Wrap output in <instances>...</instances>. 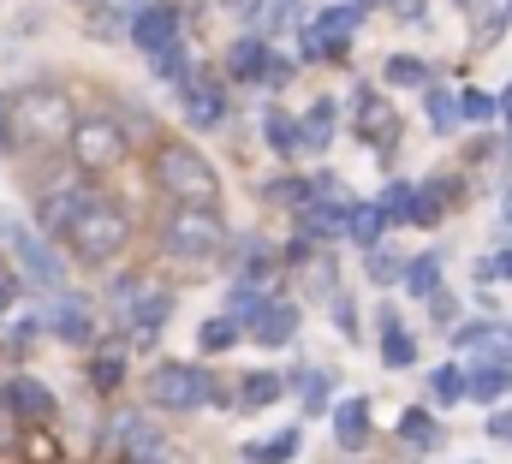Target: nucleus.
Here are the masks:
<instances>
[{
	"label": "nucleus",
	"mask_w": 512,
	"mask_h": 464,
	"mask_svg": "<svg viewBox=\"0 0 512 464\" xmlns=\"http://www.w3.org/2000/svg\"><path fill=\"white\" fill-rule=\"evenodd\" d=\"M387 84H393V90H429L435 72H429L417 54H393V60H387Z\"/></svg>",
	"instance_id": "obj_27"
},
{
	"label": "nucleus",
	"mask_w": 512,
	"mask_h": 464,
	"mask_svg": "<svg viewBox=\"0 0 512 464\" xmlns=\"http://www.w3.org/2000/svg\"><path fill=\"white\" fill-rule=\"evenodd\" d=\"M155 72H161L167 84H179V90L197 78V72H191V54H185V42H179V48H167V54H155Z\"/></svg>",
	"instance_id": "obj_41"
},
{
	"label": "nucleus",
	"mask_w": 512,
	"mask_h": 464,
	"mask_svg": "<svg viewBox=\"0 0 512 464\" xmlns=\"http://www.w3.org/2000/svg\"><path fill=\"white\" fill-rule=\"evenodd\" d=\"M60 125H78L66 114V96L60 90H18L6 96V131H12V149L36 143V137H54Z\"/></svg>",
	"instance_id": "obj_5"
},
{
	"label": "nucleus",
	"mask_w": 512,
	"mask_h": 464,
	"mask_svg": "<svg viewBox=\"0 0 512 464\" xmlns=\"http://www.w3.org/2000/svg\"><path fill=\"white\" fill-rule=\"evenodd\" d=\"M298 387H304V411H310V417H322V411H328V393H334V375L304 369V375H298Z\"/></svg>",
	"instance_id": "obj_39"
},
{
	"label": "nucleus",
	"mask_w": 512,
	"mask_h": 464,
	"mask_svg": "<svg viewBox=\"0 0 512 464\" xmlns=\"http://www.w3.org/2000/svg\"><path fill=\"white\" fill-rule=\"evenodd\" d=\"M143 393H149L161 411H197V405H209V399H227L203 363H155L149 381H143Z\"/></svg>",
	"instance_id": "obj_4"
},
{
	"label": "nucleus",
	"mask_w": 512,
	"mask_h": 464,
	"mask_svg": "<svg viewBox=\"0 0 512 464\" xmlns=\"http://www.w3.org/2000/svg\"><path fill=\"white\" fill-rule=\"evenodd\" d=\"M352 108H358V137H364V143H376V149H393V143H399V125H393V108H387V102L376 96V90H370V84H358Z\"/></svg>",
	"instance_id": "obj_12"
},
{
	"label": "nucleus",
	"mask_w": 512,
	"mask_h": 464,
	"mask_svg": "<svg viewBox=\"0 0 512 464\" xmlns=\"http://www.w3.org/2000/svg\"><path fill=\"white\" fill-rule=\"evenodd\" d=\"M126 125H114L108 114H90L72 125V161L78 167H120L126 161Z\"/></svg>",
	"instance_id": "obj_6"
},
{
	"label": "nucleus",
	"mask_w": 512,
	"mask_h": 464,
	"mask_svg": "<svg viewBox=\"0 0 512 464\" xmlns=\"http://www.w3.org/2000/svg\"><path fill=\"white\" fill-rule=\"evenodd\" d=\"M12 298H18V286H12V274H6V268H0V316H6V310H12Z\"/></svg>",
	"instance_id": "obj_52"
},
{
	"label": "nucleus",
	"mask_w": 512,
	"mask_h": 464,
	"mask_svg": "<svg viewBox=\"0 0 512 464\" xmlns=\"http://www.w3.org/2000/svg\"><path fill=\"white\" fill-rule=\"evenodd\" d=\"M268 54H274V48H268L262 36H239V42L227 48V72H233L239 84H262V66H268Z\"/></svg>",
	"instance_id": "obj_18"
},
{
	"label": "nucleus",
	"mask_w": 512,
	"mask_h": 464,
	"mask_svg": "<svg viewBox=\"0 0 512 464\" xmlns=\"http://www.w3.org/2000/svg\"><path fill=\"white\" fill-rule=\"evenodd\" d=\"M239 393H245V405H251V411H262V405H274V399H280V375H274V369H256V375L239 381Z\"/></svg>",
	"instance_id": "obj_36"
},
{
	"label": "nucleus",
	"mask_w": 512,
	"mask_h": 464,
	"mask_svg": "<svg viewBox=\"0 0 512 464\" xmlns=\"http://www.w3.org/2000/svg\"><path fill=\"white\" fill-rule=\"evenodd\" d=\"M507 346H512V334H507Z\"/></svg>",
	"instance_id": "obj_58"
},
{
	"label": "nucleus",
	"mask_w": 512,
	"mask_h": 464,
	"mask_svg": "<svg viewBox=\"0 0 512 464\" xmlns=\"http://www.w3.org/2000/svg\"><path fill=\"white\" fill-rule=\"evenodd\" d=\"M262 310H268V292H262L256 280H233V292H227V316H233L239 328H256Z\"/></svg>",
	"instance_id": "obj_25"
},
{
	"label": "nucleus",
	"mask_w": 512,
	"mask_h": 464,
	"mask_svg": "<svg viewBox=\"0 0 512 464\" xmlns=\"http://www.w3.org/2000/svg\"><path fill=\"white\" fill-rule=\"evenodd\" d=\"M90 381L102 387V393H114L120 381H126V346L114 340V346H102L96 351V363H90Z\"/></svg>",
	"instance_id": "obj_30"
},
{
	"label": "nucleus",
	"mask_w": 512,
	"mask_h": 464,
	"mask_svg": "<svg viewBox=\"0 0 512 464\" xmlns=\"http://www.w3.org/2000/svg\"><path fill=\"white\" fill-rule=\"evenodd\" d=\"M471 393V375L459 369V363H441V369H429V399L435 405H459Z\"/></svg>",
	"instance_id": "obj_26"
},
{
	"label": "nucleus",
	"mask_w": 512,
	"mask_h": 464,
	"mask_svg": "<svg viewBox=\"0 0 512 464\" xmlns=\"http://www.w3.org/2000/svg\"><path fill=\"white\" fill-rule=\"evenodd\" d=\"M334 131H340V102H310V114L298 125V143H304V155H322L328 143H334Z\"/></svg>",
	"instance_id": "obj_15"
},
{
	"label": "nucleus",
	"mask_w": 512,
	"mask_h": 464,
	"mask_svg": "<svg viewBox=\"0 0 512 464\" xmlns=\"http://www.w3.org/2000/svg\"><path fill=\"white\" fill-rule=\"evenodd\" d=\"M459 6H471V0H459Z\"/></svg>",
	"instance_id": "obj_57"
},
{
	"label": "nucleus",
	"mask_w": 512,
	"mask_h": 464,
	"mask_svg": "<svg viewBox=\"0 0 512 464\" xmlns=\"http://www.w3.org/2000/svg\"><path fill=\"white\" fill-rule=\"evenodd\" d=\"M298 447H304V435H298V429H280V435H268L262 447H251L245 464H286V459H298Z\"/></svg>",
	"instance_id": "obj_29"
},
{
	"label": "nucleus",
	"mask_w": 512,
	"mask_h": 464,
	"mask_svg": "<svg viewBox=\"0 0 512 464\" xmlns=\"http://www.w3.org/2000/svg\"><path fill=\"white\" fill-rule=\"evenodd\" d=\"M477 280H512V244H507V250H495V256H483V262H477Z\"/></svg>",
	"instance_id": "obj_45"
},
{
	"label": "nucleus",
	"mask_w": 512,
	"mask_h": 464,
	"mask_svg": "<svg viewBox=\"0 0 512 464\" xmlns=\"http://www.w3.org/2000/svg\"><path fill=\"white\" fill-rule=\"evenodd\" d=\"M489 441H507L512 447V411H489Z\"/></svg>",
	"instance_id": "obj_51"
},
{
	"label": "nucleus",
	"mask_w": 512,
	"mask_h": 464,
	"mask_svg": "<svg viewBox=\"0 0 512 464\" xmlns=\"http://www.w3.org/2000/svg\"><path fill=\"white\" fill-rule=\"evenodd\" d=\"M239 334H245V328H239L233 316H209V322L197 328V346L215 357V351H233V346H239Z\"/></svg>",
	"instance_id": "obj_31"
},
{
	"label": "nucleus",
	"mask_w": 512,
	"mask_h": 464,
	"mask_svg": "<svg viewBox=\"0 0 512 464\" xmlns=\"http://www.w3.org/2000/svg\"><path fill=\"white\" fill-rule=\"evenodd\" d=\"M507 24H512V6H495V12L477 24V42H501V36H507Z\"/></svg>",
	"instance_id": "obj_46"
},
{
	"label": "nucleus",
	"mask_w": 512,
	"mask_h": 464,
	"mask_svg": "<svg viewBox=\"0 0 512 464\" xmlns=\"http://www.w3.org/2000/svg\"><path fill=\"white\" fill-rule=\"evenodd\" d=\"M495 340H501V334H495V322H465V328H453V346H459V351H489Z\"/></svg>",
	"instance_id": "obj_44"
},
{
	"label": "nucleus",
	"mask_w": 512,
	"mask_h": 464,
	"mask_svg": "<svg viewBox=\"0 0 512 464\" xmlns=\"http://www.w3.org/2000/svg\"><path fill=\"white\" fill-rule=\"evenodd\" d=\"M126 322H131V328H137V340H149V334H155V328L167 322V292H149V298H143V304L131 310Z\"/></svg>",
	"instance_id": "obj_37"
},
{
	"label": "nucleus",
	"mask_w": 512,
	"mask_h": 464,
	"mask_svg": "<svg viewBox=\"0 0 512 464\" xmlns=\"http://www.w3.org/2000/svg\"><path fill=\"white\" fill-rule=\"evenodd\" d=\"M84 197H90V191H84L78 179H54V185L36 197V227H42V232H66Z\"/></svg>",
	"instance_id": "obj_10"
},
{
	"label": "nucleus",
	"mask_w": 512,
	"mask_h": 464,
	"mask_svg": "<svg viewBox=\"0 0 512 464\" xmlns=\"http://www.w3.org/2000/svg\"><path fill=\"white\" fill-rule=\"evenodd\" d=\"M429 310H435V322H441V328H447V322H459V298H453V292H441Z\"/></svg>",
	"instance_id": "obj_49"
},
{
	"label": "nucleus",
	"mask_w": 512,
	"mask_h": 464,
	"mask_svg": "<svg viewBox=\"0 0 512 464\" xmlns=\"http://www.w3.org/2000/svg\"><path fill=\"white\" fill-rule=\"evenodd\" d=\"M179 114H185V125H197V131H215L227 119V90L215 78H191L179 90Z\"/></svg>",
	"instance_id": "obj_9"
},
{
	"label": "nucleus",
	"mask_w": 512,
	"mask_h": 464,
	"mask_svg": "<svg viewBox=\"0 0 512 464\" xmlns=\"http://www.w3.org/2000/svg\"><path fill=\"white\" fill-rule=\"evenodd\" d=\"M0 232H6V244H12V250L24 256V268H30V274H36L42 286H60V262H54V256L42 250V238H30L24 227H6V221H0Z\"/></svg>",
	"instance_id": "obj_16"
},
{
	"label": "nucleus",
	"mask_w": 512,
	"mask_h": 464,
	"mask_svg": "<svg viewBox=\"0 0 512 464\" xmlns=\"http://www.w3.org/2000/svg\"><path fill=\"white\" fill-rule=\"evenodd\" d=\"M411 203H417V185H387L382 197H376V209H382L387 221H411Z\"/></svg>",
	"instance_id": "obj_43"
},
{
	"label": "nucleus",
	"mask_w": 512,
	"mask_h": 464,
	"mask_svg": "<svg viewBox=\"0 0 512 464\" xmlns=\"http://www.w3.org/2000/svg\"><path fill=\"white\" fill-rule=\"evenodd\" d=\"M501 119H507V131H512V84H507V96H501Z\"/></svg>",
	"instance_id": "obj_54"
},
{
	"label": "nucleus",
	"mask_w": 512,
	"mask_h": 464,
	"mask_svg": "<svg viewBox=\"0 0 512 464\" xmlns=\"http://www.w3.org/2000/svg\"><path fill=\"white\" fill-rule=\"evenodd\" d=\"M179 6H167V0H149L137 18H131V42L143 48V54H167V48H179Z\"/></svg>",
	"instance_id": "obj_8"
},
{
	"label": "nucleus",
	"mask_w": 512,
	"mask_h": 464,
	"mask_svg": "<svg viewBox=\"0 0 512 464\" xmlns=\"http://www.w3.org/2000/svg\"><path fill=\"white\" fill-rule=\"evenodd\" d=\"M459 119H471V125L501 119V96H489V90H459Z\"/></svg>",
	"instance_id": "obj_38"
},
{
	"label": "nucleus",
	"mask_w": 512,
	"mask_h": 464,
	"mask_svg": "<svg viewBox=\"0 0 512 464\" xmlns=\"http://www.w3.org/2000/svg\"><path fill=\"white\" fill-rule=\"evenodd\" d=\"M262 84H268V90H286V84H292V60H286V54H268Z\"/></svg>",
	"instance_id": "obj_47"
},
{
	"label": "nucleus",
	"mask_w": 512,
	"mask_h": 464,
	"mask_svg": "<svg viewBox=\"0 0 512 464\" xmlns=\"http://www.w3.org/2000/svg\"><path fill=\"white\" fill-rule=\"evenodd\" d=\"M358 24H364V12H358L352 0H340V6H322V12H316V24H310V30H316V42H322V60H340Z\"/></svg>",
	"instance_id": "obj_11"
},
{
	"label": "nucleus",
	"mask_w": 512,
	"mask_h": 464,
	"mask_svg": "<svg viewBox=\"0 0 512 464\" xmlns=\"http://www.w3.org/2000/svg\"><path fill=\"white\" fill-rule=\"evenodd\" d=\"M251 24H262V30H286V24H298V0H262L251 12Z\"/></svg>",
	"instance_id": "obj_42"
},
{
	"label": "nucleus",
	"mask_w": 512,
	"mask_h": 464,
	"mask_svg": "<svg viewBox=\"0 0 512 464\" xmlns=\"http://www.w3.org/2000/svg\"><path fill=\"white\" fill-rule=\"evenodd\" d=\"M352 197H316L298 221H304V238H334V232H346L352 227Z\"/></svg>",
	"instance_id": "obj_14"
},
{
	"label": "nucleus",
	"mask_w": 512,
	"mask_h": 464,
	"mask_svg": "<svg viewBox=\"0 0 512 464\" xmlns=\"http://www.w3.org/2000/svg\"><path fill=\"white\" fill-rule=\"evenodd\" d=\"M256 346H292V334H298V304H280V298H268V310L256 316Z\"/></svg>",
	"instance_id": "obj_17"
},
{
	"label": "nucleus",
	"mask_w": 512,
	"mask_h": 464,
	"mask_svg": "<svg viewBox=\"0 0 512 464\" xmlns=\"http://www.w3.org/2000/svg\"><path fill=\"white\" fill-rule=\"evenodd\" d=\"M346 232H352L364 250H376V244H382V232H387V215L376 209V203H358V209H352V227H346Z\"/></svg>",
	"instance_id": "obj_33"
},
{
	"label": "nucleus",
	"mask_w": 512,
	"mask_h": 464,
	"mask_svg": "<svg viewBox=\"0 0 512 464\" xmlns=\"http://www.w3.org/2000/svg\"><path fill=\"white\" fill-rule=\"evenodd\" d=\"M227 6H233V12H239V18H251L256 6H262V0H227Z\"/></svg>",
	"instance_id": "obj_53"
},
{
	"label": "nucleus",
	"mask_w": 512,
	"mask_h": 464,
	"mask_svg": "<svg viewBox=\"0 0 512 464\" xmlns=\"http://www.w3.org/2000/svg\"><path fill=\"white\" fill-rule=\"evenodd\" d=\"M399 441H405L411 453H429V447L441 441V423H435L423 405H411V411H399Z\"/></svg>",
	"instance_id": "obj_24"
},
{
	"label": "nucleus",
	"mask_w": 512,
	"mask_h": 464,
	"mask_svg": "<svg viewBox=\"0 0 512 464\" xmlns=\"http://www.w3.org/2000/svg\"><path fill=\"white\" fill-rule=\"evenodd\" d=\"M399 286H405L411 298H429V304H435V298H441V256L423 250L417 262H405V280H399Z\"/></svg>",
	"instance_id": "obj_22"
},
{
	"label": "nucleus",
	"mask_w": 512,
	"mask_h": 464,
	"mask_svg": "<svg viewBox=\"0 0 512 464\" xmlns=\"http://www.w3.org/2000/svg\"><path fill=\"white\" fill-rule=\"evenodd\" d=\"M262 197H268V203H280V209H292V215H304V209L316 203V179H274Z\"/></svg>",
	"instance_id": "obj_28"
},
{
	"label": "nucleus",
	"mask_w": 512,
	"mask_h": 464,
	"mask_svg": "<svg viewBox=\"0 0 512 464\" xmlns=\"http://www.w3.org/2000/svg\"><path fill=\"white\" fill-rule=\"evenodd\" d=\"M161 250L173 262H209L215 250H227V227L215 209H173L161 221Z\"/></svg>",
	"instance_id": "obj_3"
},
{
	"label": "nucleus",
	"mask_w": 512,
	"mask_h": 464,
	"mask_svg": "<svg viewBox=\"0 0 512 464\" xmlns=\"http://www.w3.org/2000/svg\"><path fill=\"white\" fill-rule=\"evenodd\" d=\"M334 435H340V447H346V453L370 447V399H346V405L334 411Z\"/></svg>",
	"instance_id": "obj_21"
},
{
	"label": "nucleus",
	"mask_w": 512,
	"mask_h": 464,
	"mask_svg": "<svg viewBox=\"0 0 512 464\" xmlns=\"http://www.w3.org/2000/svg\"><path fill=\"white\" fill-rule=\"evenodd\" d=\"M334 322H340L346 334H358V310L346 304V292H334Z\"/></svg>",
	"instance_id": "obj_50"
},
{
	"label": "nucleus",
	"mask_w": 512,
	"mask_h": 464,
	"mask_svg": "<svg viewBox=\"0 0 512 464\" xmlns=\"http://www.w3.org/2000/svg\"><path fill=\"white\" fill-rule=\"evenodd\" d=\"M459 197V185L453 179H429V185H417V203H411V227H435L441 215H447V203Z\"/></svg>",
	"instance_id": "obj_20"
},
{
	"label": "nucleus",
	"mask_w": 512,
	"mask_h": 464,
	"mask_svg": "<svg viewBox=\"0 0 512 464\" xmlns=\"http://www.w3.org/2000/svg\"><path fill=\"white\" fill-rule=\"evenodd\" d=\"M0 399H6V411H12L18 423H48V417H54V387L36 381V375H18Z\"/></svg>",
	"instance_id": "obj_13"
},
{
	"label": "nucleus",
	"mask_w": 512,
	"mask_h": 464,
	"mask_svg": "<svg viewBox=\"0 0 512 464\" xmlns=\"http://www.w3.org/2000/svg\"><path fill=\"white\" fill-rule=\"evenodd\" d=\"M155 185L173 197V209H215L221 203V179H215L209 155H197L191 143H167L155 155Z\"/></svg>",
	"instance_id": "obj_1"
},
{
	"label": "nucleus",
	"mask_w": 512,
	"mask_h": 464,
	"mask_svg": "<svg viewBox=\"0 0 512 464\" xmlns=\"http://www.w3.org/2000/svg\"><path fill=\"white\" fill-rule=\"evenodd\" d=\"M382 6L399 18V24H423V18H429V6H423V0H382Z\"/></svg>",
	"instance_id": "obj_48"
},
{
	"label": "nucleus",
	"mask_w": 512,
	"mask_h": 464,
	"mask_svg": "<svg viewBox=\"0 0 512 464\" xmlns=\"http://www.w3.org/2000/svg\"><path fill=\"white\" fill-rule=\"evenodd\" d=\"M465 375H471V393H465V399H477V405H489V411H495V399L512 393V363H477V369H465Z\"/></svg>",
	"instance_id": "obj_19"
},
{
	"label": "nucleus",
	"mask_w": 512,
	"mask_h": 464,
	"mask_svg": "<svg viewBox=\"0 0 512 464\" xmlns=\"http://www.w3.org/2000/svg\"><path fill=\"white\" fill-rule=\"evenodd\" d=\"M42 328L60 334L66 346H96V316H90V298L78 292H54V304L42 310Z\"/></svg>",
	"instance_id": "obj_7"
},
{
	"label": "nucleus",
	"mask_w": 512,
	"mask_h": 464,
	"mask_svg": "<svg viewBox=\"0 0 512 464\" xmlns=\"http://www.w3.org/2000/svg\"><path fill=\"white\" fill-rule=\"evenodd\" d=\"M262 137H268V149H274V155H298V149H304V143H298V119H286V114L262 119Z\"/></svg>",
	"instance_id": "obj_35"
},
{
	"label": "nucleus",
	"mask_w": 512,
	"mask_h": 464,
	"mask_svg": "<svg viewBox=\"0 0 512 464\" xmlns=\"http://www.w3.org/2000/svg\"><path fill=\"white\" fill-rule=\"evenodd\" d=\"M501 221H507V232H512V197H507V203H501Z\"/></svg>",
	"instance_id": "obj_55"
},
{
	"label": "nucleus",
	"mask_w": 512,
	"mask_h": 464,
	"mask_svg": "<svg viewBox=\"0 0 512 464\" xmlns=\"http://www.w3.org/2000/svg\"><path fill=\"white\" fill-rule=\"evenodd\" d=\"M126 232H131L126 209H120L114 197H96V191H90V197L78 203L66 238H72V250H78L84 262H114V256L126 250Z\"/></svg>",
	"instance_id": "obj_2"
},
{
	"label": "nucleus",
	"mask_w": 512,
	"mask_h": 464,
	"mask_svg": "<svg viewBox=\"0 0 512 464\" xmlns=\"http://www.w3.org/2000/svg\"><path fill=\"white\" fill-rule=\"evenodd\" d=\"M364 268H370V280L376 286H393V280H405V262L387 250V244H376V250H364Z\"/></svg>",
	"instance_id": "obj_40"
},
{
	"label": "nucleus",
	"mask_w": 512,
	"mask_h": 464,
	"mask_svg": "<svg viewBox=\"0 0 512 464\" xmlns=\"http://www.w3.org/2000/svg\"><path fill=\"white\" fill-rule=\"evenodd\" d=\"M274 268H280V262L268 256V244H262V238H245V244H239V280H256V286H262Z\"/></svg>",
	"instance_id": "obj_32"
},
{
	"label": "nucleus",
	"mask_w": 512,
	"mask_h": 464,
	"mask_svg": "<svg viewBox=\"0 0 512 464\" xmlns=\"http://www.w3.org/2000/svg\"><path fill=\"white\" fill-rule=\"evenodd\" d=\"M352 6H358V12H370V6H376V0H352Z\"/></svg>",
	"instance_id": "obj_56"
},
{
	"label": "nucleus",
	"mask_w": 512,
	"mask_h": 464,
	"mask_svg": "<svg viewBox=\"0 0 512 464\" xmlns=\"http://www.w3.org/2000/svg\"><path fill=\"white\" fill-rule=\"evenodd\" d=\"M423 108H429V125H435V131H459V96H447L441 84L423 90Z\"/></svg>",
	"instance_id": "obj_34"
},
{
	"label": "nucleus",
	"mask_w": 512,
	"mask_h": 464,
	"mask_svg": "<svg viewBox=\"0 0 512 464\" xmlns=\"http://www.w3.org/2000/svg\"><path fill=\"white\" fill-rule=\"evenodd\" d=\"M382 363L387 369H411V363H417V340L399 328L393 310H382Z\"/></svg>",
	"instance_id": "obj_23"
}]
</instances>
